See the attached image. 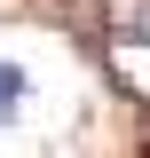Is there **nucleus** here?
<instances>
[{
    "label": "nucleus",
    "instance_id": "1",
    "mask_svg": "<svg viewBox=\"0 0 150 158\" xmlns=\"http://www.w3.org/2000/svg\"><path fill=\"white\" fill-rule=\"evenodd\" d=\"M24 111V63H0V127Z\"/></svg>",
    "mask_w": 150,
    "mask_h": 158
}]
</instances>
